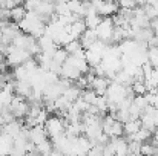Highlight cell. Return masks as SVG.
Segmentation results:
<instances>
[{
    "label": "cell",
    "mask_w": 158,
    "mask_h": 156,
    "mask_svg": "<svg viewBox=\"0 0 158 156\" xmlns=\"http://www.w3.org/2000/svg\"><path fill=\"white\" fill-rule=\"evenodd\" d=\"M66 119L63 118H58V116H51L48 118V121L45 122V130H46V135L51 136L52 139L64 135V127H66Z\"/></svg>",
    "instance_id": "obj_1"
},
{
    "label": "cell",
    "mask_w": 158,
    "mask_h": 156,
    "mask_svg": "<svg viewBox=\"0 0 158 156\" xmlns=\"http://www.w3.org/2000/svg\"><path fill=\"white\" fill-rule=\"evenodd\" d=\"M114 23H112V18L110 17H105L102 18L100 25L95 28V34H97V38L103 43H109L110 38H112V34H114Z\"/></svg>",
    "instance_id": "obj_2"
},
{
    "label": "cell",
    "mask_w": 158,
    "mask_h": 156,
    "mask_svg": "<svg viewBox=\"0 0 158 156\" xmlns=\"http://www.w3.org/2000/svg\"><path fill=\"white\" fill-rule=\"evenodd\" d=\"M91 6L103 18L105 17H110V15H115L118 12V5L114 3V2H94V3H91Z\"/></svg>",
    "instance_id": "obj_3"
},
{
    "label": "cell",
    "mask_w": 158,
    "mask_h": 156,
    "mask_svg": "<svg viewBox=\"0 0 158 156\" xmlns=\"http://www.w3.org/2000/svg\"><path fill=\"white\" fill-rule=\"evenodd\" d=\"M48 139V135H46V130L43 126H35L32 129H29V133H28V141L32 144V146H39L40 142L46 141Z\"/></svg>",
    "instance_id": "obj_4"
},
{
    "label": "cell",
    "mask_w": 158,
    "mask_h": 156,
    "mask_svg": "<svg viewBox=\"0 0 158 156\" xmlns=\"http://www.w3.org/2000/svg\"><path fill=\"white\" fill-rule=\"evenodd\" d=\"M97 40H98V38H97V34H95V31H92V29H86V31L83 32V35L78 38V42H80V45H81V48H83L85 51L89 49Z\"/></svg>",
    "instance_id": "obj_5"
},
{
    "label": "cell",
    "mask_w": 158,
    "mask_h": 156,
    "mask_svg": "<svg viewBox=\"0 0 158 156\" xmlns=\"http://www.w3.org/2000/svg\"><path fill=\"white\" fill-rule=\"evenodd\" d=\"M141 129V121L140 119H137V121H126L124 124H123V132L127 135V136H132V135H135L138 130Z\"/></svg>",
    "instance_id": "obj_6"
},
{
    "label": "cell",
    "mask_w": 158,
    "mask_h": 156,
    "mask_svg": "<svg viewBox=\"0 0 158 156\" xmlns=\"http://www.w3.org/2000/svg\"><path fill=\"white\" fill-rule=\"evenodd\" d=\"M25 15H26V9L23 8V5H17L14 9H11L9 11V17L14 20V23L17 25V23H20L23 18H25Z\"/></svg>",
    "instance_id": "obj_7"
},
{
    "label": "cell",
    "mask_w": 158,
    "mask_h": 156,
    "mask_svg": "<svg viewBox=\"0 0 158 156\" xmlns=\"http://www.w3.org/2000/svg\"><path fill=\"white\" fill-rule=\"evenodd\" d=\"M148 63L154 69L158 67V48H148Z\"/></svg>",
    "instance_id": "obj_8"
},
{
    "label": "cell",
    "mask_w": 158,
    "mask_h": 156,
    "mask_svg": "<svg viewBox=\"0 0 158 156\" xmlns=\"http://www.w3.org/2000/svg\"><path fill=\"white\" fill-rule=\"evenodd\" d=\"M132 106L134 107H137L141 113L146 110V107L149 106L148 104V98H146V95L144 97H134V100H132Z\"/></svg>",
    "instance_id": "obj_9"
},
{
    "label": "cell",
    "mask_w": 158,
    "mask_h": 156,
    "mask_svg": "<svg viewBox=\"0 0 158 156\" xmlns=\"http://www.w3.org/2000/svg\"><path fill=\"white\" fill-rule=\"evenodd\" d=\"M117 5H118V9H126V11H134L137 8V3L132 0H121Z\"/></svg>",
    "instance_id": "obj_10"
},
{
    "label": "cell",
    "mask_w": 158,
    "mask_h": 156,
    "mask_svg": "<svg viewBox=\"0 0 158 156\" xmlns=\"http://www.w3.org/2000/svg\"><path fill=\"white\" fill-rule=\"evenodd\" d=\"M149 28H151V29L154 31V34H157V35H158V18H154V20L151 22Z\"/></svg>",
    "instance_id": "obj_11"
},
{
    "label": "cell",
    "mask_w": 158,
    "mask_h": 156,
    "mask_svg": "<svg viewBox=\"0 0 158 156\" xmlns=\"http://www.w3.org/2000/svg\"><path fill=\"white\" fill-rule=\"evenodd\" d=\"M154 133H155V135H154V138H158V126H157V127H155V130H154Z\"/></svg>",
    "instance_id": "obj_12"
},
{
    "label": "cell",
    "mask_w": 158,
    "mask_h": 156,
    "mask_svg": "<svg viewBox=\"0 0 158 156\" xmlns=\"http://www.w3.org/2000/svg\"><path fill=\"white\" fill-rule=\"evenodd\" d=\"M155 94H157V95H158V87H157V92H155Z\"/></svg>",
    "instance_id": "obj_13"
},
{
    "label": "cell",
    "mask_w": 158,
    "mask_h": 156,
    "mask_svg": "<svg viewBox=\"0 0 158 156\" xmlns=\"http://www.w3.org/2000/svg\"><path fill=\"white\" fill-rule=\"evenodd\" d=\"M155 70H157V74H158V67H157V69H155Z\"/></svg>",
    "instance_id": "obj_14"
}]
</instances>
